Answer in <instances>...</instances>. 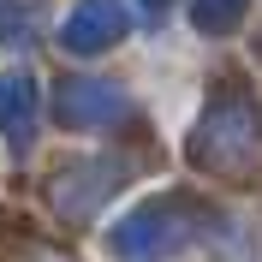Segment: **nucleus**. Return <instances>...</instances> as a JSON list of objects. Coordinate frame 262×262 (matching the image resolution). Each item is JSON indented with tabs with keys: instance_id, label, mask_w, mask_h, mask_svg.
Returning a JSON list of instances; mask_svg holds the SVG:
<instances>
[{
	"instance_id": "20e7f679",
	"label": "nucleus",
	"mask_w": 262,
	"mask_h": 262,
	"mask_svg": "<svg viewBox=\"0 0 262 262\" xmlns=\"http://www.w3.org/2000/svg\"><path fill=\"white\" fill-rule=\"evenodd\" d=\"M119 173H125V167L107 161V155H96V161H66L60 167V191H54V196H60L66 214L83 221V214H96V203L107 191H119Z\"/></svg>"
},
{
	"instance_id": "6e6552de",
	"label": "nucleus",
	"mask_w": 262,
	"mask_h": 262,
	"mask_svg": "<svg viewBox=\"0 0 262 262\" xmlns=\"http://www.w3.org/2000/svg\"><path fill=\"white\" fill-rule=\"evenodd\" d=\"M143 6H149V12H167V6H173V0H143Z\"/></svg>"
},
{
	"instance_id": "39448f33",
	"label": "nucleus",
	"mask_w": 262,
	"mask_h": 262,
	"mask_svg": "<svg viewBox=\"0 0 262 262\" xmlns=\"http://www.w3.org/2000/svg\"><path fill=\"white\" fill-rule=\"evenodd\" d=\"M0 131L12 149H30L36 137V83L30 72H6L0 78Z\"/></svg>"
},
{
	"instance_id": "7ed1b4c3",
	"label": "nucleus",
	"mask_w": 262,
	"mask_h": 262,
	"mask_svg": "<svg viewBox=\"0 0 262 262\" xmlns=\"http://www.w3.org/2000/svg\"><path fill=\"white\" fill-rule=\"evenodd\" d=\"M125 30H131L125 0H78L72 18H66V30H60V42L72 54H101V48H114Z\"/></svg>"
},
{
	"instance_id": "f257e3e1",
	"label": "nucleus",
	"mask_w": 262,
	"mask_h": 262,
	"mask_svg": "<svg viewBox=\"0 0 262 262\" xmlns=\"http://www.w3.org/2000/svg\"><path fill=\"white\" fill-rule=\"evenodd\" d=\"M196 227H203V209L191 196H155V203H143V209H131L119 221L107 245H114L119 262H161L191 245Z\"/></svg>"
},
{
	"instance_id": "423d86ee",
	"label": "nucleus",
	"mask_w": 262,
	"mask_h": 262,
	"mask_svg": "<svg viewBox=\"0 0 262 262\" xmlns=\"http://www.w3.org/2000/svg\"><path fill=\"white\" fill-rule=\"evenodd\" d=\"M114 114H125V96L114 83H66L60 90V119L66 125H101Z\"/></svg>"
},
{
	"instance_id": "0eeeda50",
	"label": "nucleus",
	"mask_w": 262,
	"mask_h": 262,
	"mask_svg": "<svg viewBox=\"0 0 262 262\" xmlns=\"http://www.w3.org/2000/svg\"><path fill=\"white\" fill-rule=\"evenodd\" d=\"M245 18V0H196V24L203 30H232Z\"/></svg>"
},
{
	"instance_id": "f03ea898",
	"label": "nucleus",
	"mask_w": 262,
	"mask_h": 262,
	"mask_svg": "<svg viewBox=\"0 0 262 262\" xmlns=\"http://www.w3.org/2000/svg\"><path fill=\"white\" fill-rule=\"evenodd\" d=\"M256 143H262V119H256V107H250L245 96H221L203 114V125H196V161L203 167H214V173H232V167H245L250 155H256Z\"/></svg>"
}]
</instances>
